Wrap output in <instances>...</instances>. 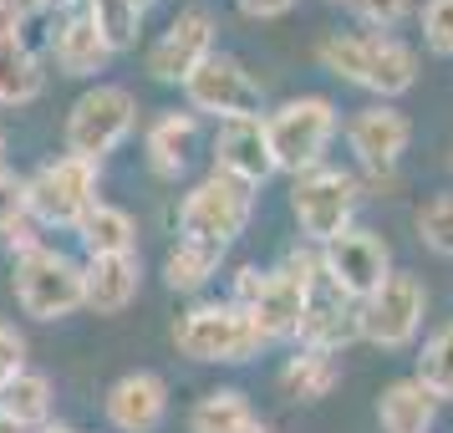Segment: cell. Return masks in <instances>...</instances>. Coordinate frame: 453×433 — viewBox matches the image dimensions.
Returning a JSON list of instances; mask_svg holds the SVG:
<instances>
[{"label": "cell", "instance_id": "obj_1", "mask_svg": "<svg viewBox=\"0 0 453 433\" xmlns=\"http://www.w3.org/2000/svg\"><path fill=\"white\" fill-rule=\"evenodd\" d=\"M316 57H321V66H326L331 77H342L351 87H367L382 103L412 92V82H418L412 46L397 42V36H377V31H367V36H342L336 31V36H326V42L316 46Z\"/></svg>", "mask_w": 453, "mask_h": 433}, {"label": "cell", "instance_id": "obj_2", "mask_svg": "<svg viewBox=\"0 0 453 433\" xmlns=\"http://www.w3.org/2000/svg\"><path fill=\"white\" fill-rule=\"evenodd\" d=\"M336 128H342V118H336L331 97H290L275 112H265V138H270L275 174L301 179L311 168H321Z\"/></svg>", "mask_w": 453, "mask_h": 433}, {"label": "cell", "instance_id": "obj_3", "mask_svg": "<svg viewBox=\"0 0 453 433\" xmlns=\"http://www.w3.org/2000/svg\"><path fill=\"white\" fill-rule=\"evenodd\" d=\"M173 347L184 352L188 362H245V357H255L260 336H255V321H250L245 306H234V301H204V306L179 316Z\"/></svg>", "mask_w": 453, "mask_h": 433}, {"label": "cell", "instance_id": "obj_4", "mask_svg": "<svg viewBox=\"0 0 453 433\" xmlns=\"http://www.w3.org/2000/svg\"><path fill=\"white\" fill-rule=\"evenodd\" d=\"M133 123H138L133 92L127 87H112V82H97L66 112V153H77L87 164H103L118 143H127Z\"/></svg>", "mask_w": 453, "mask_h": 433}, {"label": "cell", "instance_id": "obj_5", "mask_svg": "<svg viewBox=\"0 0 453 433\" xmlns=\"http://www.w3.org/2000/svg\"><path fill=\"white\" fill-rule=\"evenodd\" d=\"M357 205H362V184H357L351 174L326 168V164L311 168V174H301L296 189H290V214H296L301 235H306L316 250L331 245L336 235H347Z\"/></svg>", "mask_w": 453, "mask_h": 433}, {"label": "cell", "instance_id": "obj_6", "mask_svg": "<svg viewBox=\"0 0 453 433\" xmlns=\"http://www.w3.org/2000/svg\"><path fill=\"white\" fill-rule=\"evenodd\" d=\"M316 275H321L316 250H290L275 270H265L260 296L245 306L260 342H286V336H296L301 311H306V296H311V286H316Z\"/></svg>", "mask_w": 453, "mask_h": 433}, {"label": "cell", "instance_id": "obj_7", "mask_svg": "<svg viewBox=\"0 0 453 433\" xmlns=\"http://www.w3.org/2000/svg\"><path fill=\"white\" fill-rule=\"evenodd\" d=\"M16 301L36 321H62L82 306V266L51 245L16 255Z\"/></svg>", "mask_w": 453, "mask_h": 433}, {"label": "cell", "instance_id": "obj_8", "mask_svg": "<svg viewBox=\"0 0 453 433\" xmlns=\"http://www.w3.org/2000/svg\"><path fill=\"white\" fill-rule=\"evenodd\" d=\"M250 214H255V189L229 179V174H209L204 184H194L179 205V229L184 240H204V245L225 250L234 235H245Z\"/></svg>", "mask_w": 453, "mask_h": 433}, {"label": "cell", "instance_id": "obj_9", "mask_svg": "<svg viewBox=\"0 0 453 433\" xmlns=\"http://www.w3.org/2000/svg\"><path fill=\"white\" fill-rule=\"evenodd\" d=\"M97 179H103V164H87L77 153H62L42 164L31 184V220H42L51 229H77L82 214L97 205Z\"/></svg>", "mask_w": 453, "mask_h": 433}, {"label": "cell", "instance_id": "obj_10", "mask_svg": "<svg viewBox=\"0 0 453 433\" xmlns=\"http://www.w3.org/2000/svg\"><path fill=\"white\" fill-rule=\"evenodd\" d=\"M423 311H428L423 281L408 275V270H392L388 281L357 306V316H362V342L388 347V352L408 347L412 336H418V327H423Z\"/></svg>", "mask_w": 453, "mask_h": 433}, {"label": "cell", "instance_id": "obj_11", "mask_svg": "<svg viewBox=\"0 0 453 433\" xmlns=\"http://www.w3.org/2000/svg\"><path fill=\"white\" fill-rule=\"evenodd\" d=\"M316 260H321V275H326L347 301H357V306L392 275V255H388V245H382V235L357 229V225H351L347 235H336L331 245L316 250Z\"/></svg>", "mask_w": 453, "mask_h": 433}, {"label": "cell", "instance_id": "obj_12", "mask_svg": "<svg viewBox=\"0 0 453 433\" xmlns=\"http://www.w3.org/2000/svg\"><path fill=\"white\" fill-rule=\"evenodd\" d=\"M184 97H188L194 112H209V118H219V123L260 118V112H265V92H260V82H255L234 57H219V51H214V57H209V62L184 82Z\"/></svg>", "mask_w": 453, "mask_h": 433}, {"label": "cell", "instance_id": "obj_13", "mask_svg": "<svg viewBox=\"0 0 453 433\" xmlns=\"http://www.w3.org/2000/svg\"><path fill=\"white\" fill-rule=\"evenodd\" d=\"M214 16L209 11H184V16H173L168 21V31L158 36V42L148 46V72H153V82H179L184 87L199 66L214 57Z\"/></svg>", "mask_w": 453, "mask_h": 433}, {"label": "cell", "instance_id": "obj_14", "mask_svg": "<svg viewBox=\"0 0 453 433\" xmlns=\"http://www.w3.org/2000/svg\"><path fill=\"white\" fill-rule=\"evenodd\" d=\"M362 336V316H357V301H347L342 290L331 286L326 275H316V286L306 296V311H301V327H296V342L311 352H336Z\"/></svg>", "mask_w": 453, "mask_h": 433}, {"label": "cell", "instance_id": "obj_15", "mask_svg": "<svg viewBox=\"0 0 453 433\" xmlns=\"http://www.w3.org/2000/svg\"><path fill=\"white\" fill-rule=\"evenodd\" d=\"M347 143L357 153V164H367L372 174H388L408 153L412 123H408V112H397L392 103H372L347 123Z\"/></svg>", "mask_w": 453, "mask_h": 433}, {"label": "cell", "instance_id": "obj_16", "mask_svg": "<svg viewBox=\"0 0 453 433\" xmlns=\"http://www.w3.org/2000/svg\"><path fill=\"white\" fill-rule=\"evenodd\" d=\"M214 174H229L240 184L260 189L275 174V159H270V138H265V118H234V123H219L214 133Z\"/></svg>", "mask_w": 453, "mask_h": 433}, {"label": "cell", "instance_id": "obj_17", "mask_svg": "<svg viewBox=\"0 0 453 433\" xmlns=\"http://www.w3.org/2000/svg\"><path fill=\"white\" fill-rule=\"evenodd\" d=\"M168 413V383L158 372H127L107 392V423L118 433H153Z\"/></svg>", "mask_w": 453, "mask_h": 433}, {"label": "cell", "instance_id": "obj_18", "mask_svg": "<svg viewBox=\"0 0 453 433\" xmlns=\"http://www.w3.org/2000/svg\"><path fill=\"white\" fill-rule=\"evenodd\" d=\"M143 286V266L138 255H87L82 266V306L97 316H118L133 306V296Z\"/></svg>", "mask_w": 453, "mask_h": 433}, {"label": "cell", "instance_id": "obj_19", "mask_svg": "<svg viewBox=\"0 0 453 433\" xmlns=\"http://www.w3.org/2000/svg\"><path fill=\"white\" fill-rule=\"evenodd\" d=\"M51 57H57V66H62L66 77H97L112 62L103 31L92 26L87 11H66L62 21H57V31H51Z\"/></svg>", "mask_w": 453, "mask_h": 433}, {"label": "cell", "instance_id": "obj_20", "mask_svg": "<svg viewBox=\"0 0 453 433\" xmlns=\"http://www.w3.org/2000/svg\"><path fill=\"white\" fill-rule=\"evenodd\" d=\"M433 418H438V398L418 377H397L377 398V423H382V433H428Z\"/></svg>", "mask_w": 453, "mask_h": 433}, {"label": "cell", "instance_id": "obj_21", "mask_svg": "<svg viewBox=\"0 0 453 433\" xmlns=\"http://www.w3.org/2000/svg\"><path fill=\"white\" fill-rule=\"evenodd\" d=\"M194 138H199V118H194V112H164V118H153V123H148V138H143L153 174H158V179H179L188 168Z\"/></svg>", "mask_w": 453, "mask_h": 433}, {"label": "cell", "instance_id": "obj_22", "mask_svg": "<svg viewBox=\"0 0 453 433\" xmlns=\"http://www.w3.org/2000/svg\"><path fill=\"white\" fill-rule=\"evenodd\" d=\"M0 423L11 433H36L51 423V377L26 367L11 388H0Z\"/></svg>", "mask_w": 453, "mask_h": 433}, {"label": "cell", "instance_id": "obj_23", "mask_svg": "<svg viewBox=\"0 0 453 433\" xmlns=\"http://www.w3.org/2000/svg\"><path fill=\"white\" fill-rule=\"evenodd\" d=\"M77 240H82L87 255H138V225H133V214L118 205H103V199L82 214Z\"/></svg>", "mask_w": 453, "mask_h": 433}, {"label": "cell", "instance_id": "obj_24", "mask_svg": "<svg viewBox=\"0 0 453 433\" xmlns=\"http://www.w3.org/2000/svg\"><path fill=\"white\" fill-rule=\"evenodd\" d=\"M46 87V72H42V57L21 42V36H11V42H0V107H26L36 103Z\"/></svg>", "mask_w": 453, "mask_h": 433}, {"label": "cell", "instance_id": "obj_25", "mask_svg": "<svg viewBox=\"0 0 453 433\" xmlns=\"http://www.w3.org/2000/svg\"><path fill=\"white\" fill-rule=\"evenodd\" d=\"M219 260H225V250L219 245H204V240H179V245L168 250L164 260V281L168 290H204L209 281H214V270H219Z\"/></svg>", "mask_w": 453, "mask_h": 433}, {"label": "cell", "instance_id": "obj_26", "mask_svg": "<svg viewBox=\"0 0 453 433\" xmlns=\"http://www.w3.org/2000/svg\"><path fill=\"white\" fill-rule=\"evenodd\" d=\"M255 423V408L240 388H214L204 392L188 413V433H240Z\"/></svg>", "mask_w": 453, "mask_h": 433}, {"label": "cell", "instance_id": "obj_27", "mask_svg": "<svg viewBox=\"0 0 453 433\" xmlns=\"http://www.w3.org/2000/svg\"><path fill=\"white\" fill-rule=\"evenodd\" d=\"M280 388H286V398H296V403H316V398H326V392L336 388V357L301 347L296 357H286V367H280Z\"/></svg>", "mask_w": 453, "mask_h": 433}, {"label": "cell", "instance_id": "obj_28", "mask_svg": "<svg viewBox=\"0 0 453 433\" xmlns=\"http://www.w3.org/2000/svg\"><path fill=\"white\" fill-rule=\"evenodd\" d=\"M87 16L103 31V42H107L112 57L138 42V26H143V11H138L133 0H87Z\"/></svg>", "mask_w": 453, "mask_h": 433}, {"label": "cell", "instance_id": "obj_29", "mask_svg": "<svg viewBox=\"0 0 453 433\" xmlns=\"http://www.w3.org/2000/svg\"><path fill=\"white\" fill-rule=\"evenodd\" d=\"M423 388L443 403V398H453V321L449 327H438L423 342V357H418V372H412Z\"/></svg>", "mask_w": 453, "mask_h": 433}, {"label": "cell", "instance_id": "obj_30", "mask_svg": "<svg viewBox=\"0 0 453 433\" xmlns=\"http://www.w3.org/2000/svg\"><path fill=\"white\" fill-rule=\"evenodd\" d=\"M418 235L433 255H453V194H438L418 209Z\"/></svg>", "mask_w": 453, "mask_h": 433}, {"label": "cell", "instance_id": "obj_31", "mask_svg": "<svg viewBox=\"0 0 453 433\" xmlns=\"http://www.w3.org/2000/svg\"><path fill=\"white\" fill-rule=\"evenodd\" d=\"M26 220H31V184H26L21 174L0 168V235H11Z\"/></svg>", "mask_w": 453, "mask_h": 433}, {"label": "cell", "instance_id": "obj_32", "mask_svg": "<svg viewBox=\"0 0 453 433\" xmlns=\"http://www.w3.org/2000/svg\"><path fill=\"white\" fill-rule=\"evenodd\" d=\"M423 42L438 57H453V0H428L423 5Z\"/></svg>", "mask_w": 453, "mask_h": 433}, {"label": "cell", "instance_id": "obj_33", "mask_svg": "<svg viewBox=\"0 0 453 433\" xmlns=\"http://www.w3.org/2000/svg\"><path fill=\"white\" fill-rule=\"evenodd\" d=\"M412 11V0H357V16H362V26L367 31H377V36H392V26L403 21Z\"/></svg>", "mask_w": 453, "mask_h": 433}, {"label": "cell", "instance_id": "obj_34", "mask_svg": "<svg viewBox=\"0 0 453 433\" xmlns=\"http://www.w3.org/2000/svg\"><path fill=\"white\" fill-rule=\"evenodd\" d=\"M26 372V336L11 321H0V388H11Z\"/></svg>", "mask_w": 453, "mask_h": 433}, {"label": "cell", "instance_id": "obj_35", "mask_svg": "<svg viewBox=\"0 0 453 433\" xmlns=\"http://www.w3.org/2000/svg\"><path fill=\"white\" fill-rule=\"evenodd\" d=\"M260 286H265V270L260 266H240L234 270V306H250V301L260 296Z\"/></svg>", "mask_w": 453, "mask_h": 433}, {"label": "cell", "instance_id": "obj_36", "mask_svg": "<svg viewBox=\"0 0 453 433\" xmlns=\"http://www.w3.org/2000/svg\"><path fill=\"white\" fill-rule=\"evenodd\" d=\"M234 5L245 11L250 21H275V16H286L296 0H234Z\"/></svg>", "mask_w": 453, "mask_h": 433}, {"label": "cell", "instance_id": "obj_37", "mask_svg": "<svg viewBox=\"0 0 453 433\" xmlns=\"http://www.w3.org/2000/svg\"><path fill=\"white\" fill-rule=\"evenodd\" d=\"M11 36H21V11L11 0H0V42H11Z\"/></svg>", "mask_w": 453, "mask_h": 433}, {"label": "cell", "instance_id": "obj_38", "mask_svg": "<svg viewBox=\"0 0 453 433\" xmlns=\"http://www.w3.org/2000/svg\"><path fill=\"white\" fill-rule=\"evenodd\" d=\"M11 5L21 11V21H26V16H42L46 5H57V0H11Z\"/></svg>", "mask_w": 453, "mask_h": 433}, {"label": "cell", "instance_id": "obj_39", "mask_svg": "<svg viewBox=\"0 0 453 433\" xmlns=\"http://www.w3.org/2000/svg\"><path fill=\"white\" fill-rule=\"evenodd\" d=\"M240 433H275V429H270V423H260V418H255V423H250V429H240Z\"/></svg>", "mask_w": 453, "mask_h": 433}, {"label": "cell", "instance_id": "obj_40", "mask_svg": "<svg viewBox=\"0 0 453 433\" xmlns=\"http://www.w3.org/2000/svg\"><path fill=\"white\" fill-rule=\"evenodd\" d=\"M57 5H66V11H87V0H57Z\"/></svg>", "mask_w": 453, "mask_h": 433}, {"label": "cell", "instance_id": "obj_41", "mask_svg": "<svg viewBox=\"0 0 453 433\" xmlns=\"http://www.w3.org/2000/svg\"><path fill=\"white\" fill-rule=\"evenodd\" d=\"M36 433H72V429H62V423H46V429H36Z\"/></svg>", "mask_w": 453, "mask_h": 433}, {"label": "cell", "instance_id": "obj_42", "mask_svg": "<svg viewBox=\"0 0 453 433\" xmlns=\"http://www.w3.org/2000/svg\"><path fill=\"white\" fill-rule=\"evenodd\" d=\"M0 168H5V128H0Z\"/></svg>", "mask_w": 453, "mask_h": 433}, {"label": "cell", "instance_id": "obj_43", "mask_svg": "<svg viewBox=\"0 0 453 433\" xmlns=\"http://www.w3.org/2000/svg\"><path fill=\"white\" fill-rule=\"evenodd\" d=\"M133 5H138V11H148V5H153V0H133Z\"/></svg>", "mask_w": 453, "mask_h": 433}, {"label": "cell", "instance_id": "obj_44", "mask_svg": "<svg viewBox=\"0 0 453 433\" xmlns=\"http://www.w3.org/2000/svg\"><path fill=\"white\" fill-rule=\"evenodd\" d=\"M331 5H357V0H331Z\"/></svg>", "mask_w": 453, "mask_h": 433}, {"label": "cell", "instance_id": "obj_45", "mask_svg": "<svg viewBox=\"0 0 453 433\" xmlns=\"http://www.w3.org/2000/svg\"><path fill=\"white\" fill-rule=\"evenodd\" d=\"M0 433H11V429H5V423H0Z\"/></svg>", "mask_w": 453, "mask_h": 433}, {"label": "cell", "instance_id": "obj_46", "mask_svg": "<svg viewBox=\"0 0 453 433\" xmlns=\"http://www.w3.org/2000/svg\"><path fill=\"white\" fill-rule=\"evenodd\" d=\"M449 168H453V159H449Z\"/></svg>", "mask_w": 453, "mask_h": 433}]
</instances>
